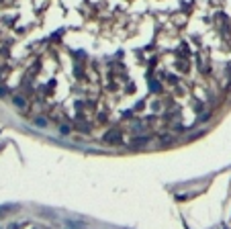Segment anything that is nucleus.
I'll use <instances>...</instances> for the list:
<instances>
[{"mask_svg":"<svg viewBox=\"0 0 231 229\" xmlns=\"http://www.w3.org/2000/svg\"><path fill=\"white\" fill-rule=\"evenodd\" d=\"M35 123H37L39 127H45V125H47V123H45V119H43V117H39V119H35Z\"/></svg>","mask_w":231,"mask_h":229,"instance_id":"7ed1b4c3","label":"nucleus"},{"mask_svg":"<svg viewBox=\"0 0 231 229\" xmlns=\"http://www.w3.org/2000/svg\"><path fill=\"white\" fill-rule=\"evenodd\" d=\"M14 104H16L19 108H23V107H25V98H20V96H14Z\"/></svg>","mask_w":231,"mask_h":229,"instance_id":"f03ea898","label":"nucleus"},{"mask_svg":"<svg viewBox=\"0 0 231 229\" xmlns=\"http://www.w3.org/2000/svg\"><path fill=\"white\" fill-rule=\"evenodd\" d=\"M106 139H109V141H117V143L121 141V137H119V133H117V131H110V133H109V137H106Z\"/></svg>","mask_w":231,"mask_h":229,"instance_id":"f257e3e1","label":"nucleus"}]
</instances>
